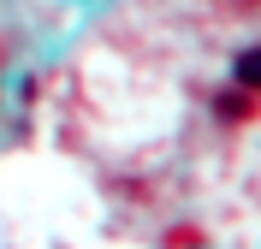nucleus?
I'll return each instance as SVG.
<instances>
[{"label": "nucleus", "instance_id": "nucleus-1", "mask_svg": "<svg viewBox=\"0 0 261 249\" xmlns=\"http://www.w3.org/2000/svg\"><path fill=\"white\" fill-rule=\"evenodd\" d=\"M238 83H244V89H261V53H244V60H238Z\"/></svg>", "mask_w": 261, "mask_h": 249}, {"label": "nucleus", "instance_id": "nucleus-2", "mask_svg": "<svg viewBox=\"0 0 261 249\" xmlns=\"http://www.w3.org/2000/svg\"><path fill=\"white\" fill-rule=\"evenodd\" d=\"M244 113H249L244 95H226V101H220V119H244Z\"/></svg>", "mask_w": 261, "mask_h": 249}]
</instances>
